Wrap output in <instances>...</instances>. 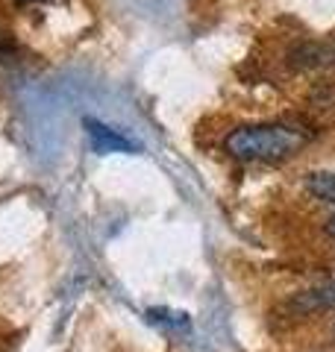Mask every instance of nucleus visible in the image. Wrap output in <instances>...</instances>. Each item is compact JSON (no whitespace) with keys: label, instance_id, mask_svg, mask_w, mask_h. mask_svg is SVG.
I'll return each instance as SVG.
<instances>
[{"label":"nucleus","instance_id":"1","mask_svg":"<svg viewBox=\"0 0 335 352\" xmlns=\"http://www.w3.org/2000/svg\"><path fill=\"white\" fill-rule=\"evenodd\" d=\"M306 135L285 124H256L232 129L223 147L232 159L241 162H279L306 144Z\"/></svg>","mask_w":335,"mask_h":352},{"label":"nucleus","instance_id":"2","mask_svg":"<svg viewBox=\"0 0 335 352\" xmlns=\"http://www.w3.org/2000/svg\"><path fill=\"white\" fill-rule=\"evenodd\" d=\"M85 129H88V135H92V144L97 153H136L139 150V144H132L130 138L118 135L115 129L97 124V120H85Z\"/></svg>","mask_w":335,"mask_h":352},{"label":"nucleus","instance_id":"3","mask_svg":"<svg viewBox=\"0 0 335 352\" xmlns=\"http://www.w3.org/2000/svg\"><path fill=\"white\" fill-rule=\"evenodd\" d=\"M297 311H323V308H335V285H323V288H312L306 294L294 296L292 302Z\"/></svg>","mask_w":335,"mask_h":352},{"label":"nucleus","instance_id":"4","mask_svg":"<svg viewBox=\"0 0 335 352\" xmlns=\"http://www.w3.org/2000/svg\"><path fill=\"white\" fill-rule=\"evenodd\" d=\"M306 188L312 197H318L323 203H335V173L329 170H312L306 176Z\"/></svg>","mask_w":335,"mask_h":352},{"label":"nucleus","instance_id":"5","mask_svg":"<svg viewBox=\"0 0 335 352\" xmlns=\"http://www.w3.org/2000/svg\"><path fill=\"white\" fill-rule=\"evenodd\" d=\"M327 232H329V235L335 238V214H332V217L327 220Z\"/></svg>","mask_w":335,"mask_h":352},{"label":"nucleus","instance_id":"6","mask_svg":"<svg viewBox=\"0 0 335 352\" xmlns=\"http://www.w3.org/2000/svg\"><path fill=\"white\" fill-rule=\"evenodd\" d=\"M15 3H36V0H15Z\"/></svg>","mask_w":335,"mask_h":352}]
</instances>
